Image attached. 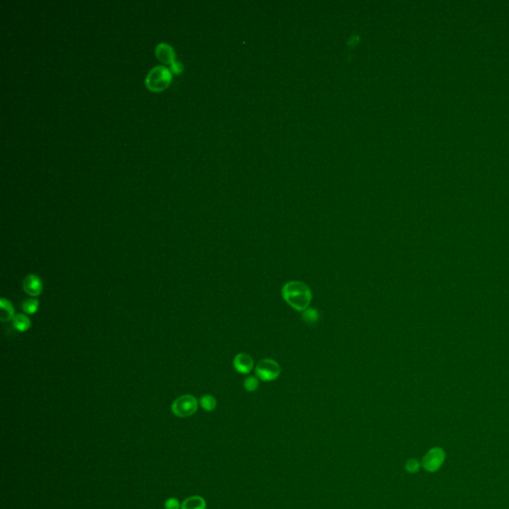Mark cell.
Instances as JSON below:
<instances>
[{"mask_svg": "<svg viewBox=\"0 0 509 509\" xmlns=\"http://www.w3.org/2000/svg\"><path fill=\"white\" fill-rule=\"evenodd\" d=\"M282 294L285 302L297 311L306 310L312 298V293L308 285L298 281L286 283L283 286Z\"/></svg>", "mask_w": 509, "mask_h": 509, "instance_id": "obj_1", "label": "cell"}, {"mask_svg": "<svg viewBox=\"0 0 509 509\" xmlns=\"http://www.w3.org/2000/svg\"><path fill=\"white\" fill-rule=\"evenodd\" d=\"M171 81L170 70L165 67L154 68L146 78V86L151 91H162Z\"/></svg>", "mask_w": 509, "mask_h": 509, "instance_id": "obj_2", "label": "cell"}, {"mask_svg": "<svg viewBox=\"0 0 509 509\" xmlns=\"http://www.w3.org/2000/svg\"><path fill=\"white\" fill-rule=\"evenodd\" d=\"M198 409V401L192 395H184L173 401L172 413L180 418H186L196 413Z\"/></svg>", "mask_w": 509, "mask_h": 509, "instance_id": "obj_3", "label": "cell"}, {"mask_svg": "<svg viewBox=\"0 0 509 509\" xmlns=\"http://www.w3.org/2000/svg\"><path fill=\"white\" fill-rule=\"evenodd\" d=\"M256 377L264 382H271L279 378L281 375V366L273 359L261 360L255 369Z\"/></svg>", "mask_w": 509, "mask_h": 509, "instance_id": "obj_4", "label": "cell"}, {"mask_svg": "<svg viewBox=\"0 0 509 509\" xmlns=\"http://www.w3.org/2000/svg\"><path fill=\"white\" fill-rule=\"evenodd\" d=\"M446 459V452L442 448L431 449L422 459V466L428 472L438 471L444 464Z\"/></svg>", "mask_w": 509, "mask_h": 509, "instance_id": "obj_5", "label": "cell"}, {"mask_svg": "<svg viewBox=\"0 0 509 509\" xmlns=\"http://www.w3.org/2000/svg\"><path fill=\"white\" fill-rule=\"evenodd\" d=\"M23 289L30 296H38L43 291L42 280L34 274H30L23 280Z\"/></svg>", "mask_w": 509, "mask_h": 509, "instance_id": "obj_6", "label": "cell"}, {"mask_svg": "<svg viewBox=\"0 0 509 509\" xmlns=\"http://www.w3.org/2000/svg\"><path fill=\"white\" fill-rule=\"evenodd\" d=\"M233 364L237 372L241 374H248L253 370L254 360L247 353H239L235 356Z\"/></svg>", "mask_w": 509, "mask_h": 509, "instance_id": "obj_7", "label": "cell"}, {"mask_svg": "<svg viewBox=\"0 0 509 509\" xmlns=\"http://www.w3.org/2000/svg\"><path fill=\"white\" fill-rule=\"evenodd\" d=\"M157 58L164 64L170 67L175 62V56L172 48L167 44H160L156 49Z\"/></svg>", "mask_w": 509, "mask_h": 509, "instance_id": "obj_8", "label": "cell"}, {"mask_svg": "<svg viewBox=\"0 0 509 509\" xmlns=\"http://www.w3.org/2000/svg\"><path fill=\"white\" fill-rule=\"evenodd\" d=\"M181 509H206V501L199 495L190 496L183 501Z\"/></svg>", "mask_w": 509, "mask_h": 509, "instance_id": "obj_9", "label": "cell"}, {"mask_svg": "<svg viewBox=\"0 0 509 509\" xmlns=\"http://www.w3.org/2000/svg\"><path fill=\"white\" fill-rule=\"evenodd\" d=\"M0 308H1V321L2 322L13 320V318L15 317L14 307L8 299H6L5 297L1 298V302H0Z\"/></svg>", "mask_w": 509, "mask_h": 509, "instance_id": "obj_10", "label": "cell"}, {"mask_svg": "<svg viewBox=\"0 0 509 509\" xmlns=\"http://www.w3.org/2000/svg\"><path fill=\"white\" fill-rule=\"evenodd\" d=\"M12 324L16 330H18L20 332H25L30 328L31 320L27 315H25L23 313H19V314L15 315V317L13 318Z\"/></svg>", "mask_w": 509, "mask_h": 509, "instance_id": "obj_11", "label": "cell"}, {"mask_svg": "<svg viewBox=\"0 0 509 509\" xmlns=\"http://www.w3.org/2000/svg\"><path fill=\"white\" fill-rule=\"evenodd\" d=\"M200 405L205 411L211 412L216 409L217 401L212 395H204L200 399Z\"/></svg>", "mask_w": 509, "mask_h": 509, "instance_id": "obj_12", "label": "cell"}, {"mask_svg": "<svg viewBox=\"0 0 509 509\" xmlns=\"http://www.w3.org/2000/svg\"><path fill=\"white\" fill-rule=\"evenodd\" d=\"M39 308V300L36 298H28L22 303V309L26 314H34Z\"/></svg>", "mask_w": 509, "mask_h": 509, "instance_id": "obj_13", "label": "cell"}, {"mask_svg": "<svg viewBox=\"0 0 509 509\" xmlns=\"http://www.w3.org/2000/svg\"><path fill=\"white\" fill-rule=\"evenodd\" d=\"M302 318L307 323H314L319 318V313L316 309L313 308H307L302 313Z\"/></svg>", "mask_w": 509, "mask_h": 509, "instance_id": "obj_14", "label": "cell"}, {"mask_svg": "<svg viewBox=\"0 0 509 509\" xmlns=\"http://www.w3.org/2000/svg\"><path fill=\"white\" fill-rule=\"evenodd\" d=\"M259 387V379L255 376L247 377L244 380V388L248 392H255Z\"/></svg>", "mask_w": 509, "mask_h": 509, "instance_id": "obj_15", "label": "cell"}, {"mask_svg": "<svg viewBox=\"0 0 509 509\" xmlns=\"http://www.w3.org/2000/svg\"><path fill=\"white\" fill-rule=\"evenodd\" d=\"M421 465L422 464L416 458H410L405 463V469L409 473H417L420 470Z\"/></svg>", "mask_w": 509, "mask_h": 509, "instance_id": "obj_16", "label": "cell"}, {"mask_svg": "<svg viewBox=\"0 0 509 509\" xmlns=\"http://www.w3.org/2000/svg\"><path fill=\"white\" fill-rule=\"evenodd\" d=\"M164 507H165V509H180L181 504L177 498L171 497V498H168L165 501Z\"/></svg>", "mask_w": 509, "mask_h": 509, "instance_id": "obj_17", "label": "cell"}]
</instances>
